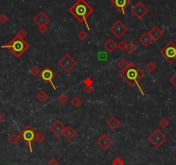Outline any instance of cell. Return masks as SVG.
Wrapping results in <instances>:
<instances>
[{"label":"cell","instance_id":"cell-13","mask_svg":"<svg viewBox=\"0 0 176 165\" xmlns=\"http://www.w3.org/2000/svg\"><path fill=\"white\" fill-rule=\"evenodd\" d=\"M65 125H64L60 120H55L53 124H51L49 127L50 131L56 137H60L61 135L63 134V131L65 130Z\"/></svg>","mask_w":176,"mask_h":165},{"label":"cell","instance_id":"cell-5","mask_svg":"<svg viewBox=\"0 0 176 165\" xmlns=\"http://www.w3.org/2000/svg\"><path fill=\"white\" fill-rule=\"evenodd\" d=\"M161 55L169 62L170 64L176 61V45L174 41H169V43L161 50Z\"/></svg>","mask_w":176,"mask_h":165},{"label":"cell","instance_id":"cell-42","mask_svg":"<svg viewBox=\"0 0 176 165\" xmlns=\"http://www.w3.org/2000/svg\"><path fill=\"white\" fill-rule=\"evenodd\" d=\"M175 107H176V105H175Z\"/></svg>","mask_w":176,"mask_h":165},{"label":"cell","instance_id":"cell-32","mask_svg":"<svg viewBox=\"0 0 176 165\" xmlns=\"http://www.w3.org/2000/svg\"><path fill=\"white\" fill-rule=\"evenodd\" d=\"M8 21H9V17H8V16L6 15V14H4V13L0 14V23H2V24H5Z\"/></svg>","mask_w":176,"mask_h":165},{"label":"cell","instance_id":"cell-2","mask_svg":"<svg viewBox=\"0 0 176 165\" xmlns=\"http://www.w3.org/2000/svg\"><path fill=\"white\" fill-rule=\"evenodd\" d=\"M119 75L130 87H134L135 86H136L138 87L139 91L141 92L142 94L144 95V93L142 90V87L139 85V82L144 77L145 73L135 62H130L129 67L124 71L120 72Z\"/></svg>","mask_w":176,"mask_h":165},{"label":"cell","instance_id":"cell-38","mask_svg":"<svg viewBox=\"0 0 176 165\" xmlns=\"http://www.w3.org/2000/svg\"><path fill=\"white\" fill-rule=\"evenodd\" d=\"M169 81H170V83H171L175 87H176V73H175L173 75L170 77Z\"/></svg>","mask_w":176,"mask_h":165},{"label":"cell","instance_id":"cell-6","mask_svg":"<svg viewBox=\"0 0 176 165\" xmlns=\"http://www.w3.org/2000/svg\"><path fill=\"white\" fill-rule=\"evenodd\" d=\"M148 141L156 148H160L168 139V137L160 129H155L149 136Z\"/></svg>","mask_w":176,"mask_h":165},{"label":"cell","instance_id":"cell-36","mask_svg":"<svg viewBox=\"0 0 176 165\" xmlns=\"http://www.w3.org/2000/svg\"><path fill=\"white\" fill-rule=\"evenodd\" d=\"M127 43L124 41H121L119 43H118V48H119L121 51H124L126 48Z\"/></svg>","mask_w":176,"mask_h":165},{"label":"cell","instance_id":"cell-20","mask_svg":"<svg viewBox=\"0 0 176 165\" xmlns=\"http://www.w3.org/2000/svg\"><path fill=\"white\" fill-rule=\"evenodd\" d=\"M136 45L135 44L133 41H130V42H128L126 45V48H125V51H126L128 54H130V55H132V54H134L135 51L136 50Z\"/></svg>","mask_w":176,"mask_h":165},{"label":"cell","instance_id":"cell-4","mask_svg":"<svg viewBox=\"0 0 176 165\" xmlns=\"http://www.w3.org/2000/svg\"><path fill=\"white\" fill-rule=\"evenodd\" d=\"M35 135H36V131H35V130L33 127H31V125H27L19 133L20 139L22 140L26 145H28V147L29 148V152L33 151V150H32V144L35 141Z\"/></svg>","mask_w":176,"mask_h":165},{"label":"cell","instance_id":"cell-35","mask_svg":"<svg viewBox=\"0 0 176 165\" xmlns=\"http://www.w3.org/2000/svg\"><path fill=\"white\" fill-rule=\"evenodd\" d=\"M38 31L42 34H46L49 31V28L47 25H42L38 27Z\"/></svg>","mask_w":176,"mask_h":165},{"label":"cell","instance_id":"cell-8","mask_svg":"<svg viewBox=\"0 0 176 165\" xmlns=\"http://www.w3.org/2000/svg\"><path fill=\"white\" fill-rule=\"evenodd\" d=\"M128 30H129L128 27L121 20L116 21L110 28V31L118 39L122 38L123 35H125L128 32Z\"/></svg>","mask_w":176,"mask_h":165},{"label":"cell","instance_id":"cell-27","mask_svg":"<svg viewBox=\"0 0 176 165\" xmlns=\"http://www.w3.org/2000/svg\"><path fill=\"white\" fill-rule=\"evenodd\" d=\"M145 69H147V71H148V73H153L156 69V65L153 62H150L146 65Z\"/></svg>","mask_w":176,"mask_h":165},{"label":"cell","instance_id":"cell-16","mask_svg":"<svg viewBox=\"0 0 176 165\" xmlns=\"http://www.w3.org/2000/svg\"><path fill=\"white\" fill-rule=\"evenodd\" d=\"M149 35H151L153 41H158L162 35H163V31L158 26H154L149 31H148Z\"/></svg>","mask_w":176,"mask_h":165},{"label":"cell","instance_id":"cell-26","mask_svg":"<svg viewBox=\"0 0 176 165\" xmlns=\"http://www.w3.org/2000/svg\"><path fill=\"white\" fill-rule=\"evenodd\" d=\"M57 99H58V102H59V103H61V105H65V104L68 101V97H67V94L62 93V94H61L60 96L58 97Z\"/></svg>","mask_w":176,"mask_h":165},{"label":"cell","instance_id":"cell-29","mask_svg":"<svg viewBox=\"0 0 176 165\" xmlns=\"http://www.w3.org/2000/svg\"><path fill=\"white\" fill-rule=\"evenodd\" d=\"M111 165H125V163H124V162L123 161V159L121 158L120 157H116Z\"/></svg>","mask_w":176,"mask_h":165},{"label":"cell","instance_id":"cell-11","mask_svg":"<svg viewBox=\"0 0 176 165\" xmlns=\"http://www.w3.org/2000/svg\"><path fill=\"white\" fill-rule=\"evenodd\" d=\"M111 4L119 12L125 14V11L130 5V0H111Z\"/></svg>","mask_w":176,"mask_h":165},{"label":"cell","instance_id":"cell-10","mask_svg":"<svg viewBox=\"0 0 176 165\" xmlns=\"http://www.w3.org/2000/svg\"><path fill=\"white\" fill-rule=\"evenodd\" d=\"M39 75H40V78L42 79L43 81H45V82L47 83H50L51 86L54 87V90H56L55 85L53 83V80L55 78L56 74L52 69H50L49 67H46L42 71H41V73H40Z\"/></svg>","mask_w":176,"mask_h":165},{"label":"cell","instance_id":"cell-30","mask_svg":"<svg viewBox=\"0 0 176 165\" xmlns=\"http://www.w3.org/2000/svg\"><path fill=\"white\" fill-rule=\"evenodd\" d=\"M87 36H88V33L86 31H85V30L79 31V34H78V38L79 40H81V41H85L87 38Z\"/></svg>","mask_w":176,"mask_h":165},{"label":"cell","instance_id":"cell-28","mask_svg":"<svg viewBox=\"0 0 176 165\" xmlns=\"http://www.w3.org/2000/svg\"><path fill=\"white\" fill-rule=\"evenodd\" d=\"M169 121L168 118H162V119L159 121V124H160V126L163 128V129H165V128H167L168 126L169 125Z\"/></svg>","mask_w":176,"mask_h":165},{"label":"cell","instance_id":"cell-3","mask_svg":"<svg viewBox=\"0 0 176 165\" xmlns=\"http://www.w3.org/2000/svg\"><path fill=\"white\" fill-rule=\"evenodd\" d=\"M1 48H7L9 51L13 54L16 58H20L29 48V44L24 39L16 35L7 44L1 46Z\"/></svg>","mask_w":176,"mask_h":165},{"label":"cell","instance_id":"cell-41","mask_svg":"<svg viewBox=\"0 0 176 165\" xmlns=\"http://www.w3.org/2000/svg\"><path fill=\"white\" fill-rule=\"evenodd\" d=\"M174 165H176V163H175V164H174Z\"/></svg>","mask_w":176,"mask_h":165},{"label":"cell","instance_id":"cell-34","mask_svg":"<svg viewBox=\"0 0 176 165\" xmlns=\"http://www.w3.org/2000/svg\"><path fill=\"white\" fill-rule=\"evenodd\" d=\"M17 35L19 36V37H21L22 39H24L27 35H28V32L24 29H21L18 32H17Z\"/></svg>","mask_w":176,"mask_h":165},{"label":"cell","instance_id":"cell-21","mask_svg":"<svg viewBox=\"0 0 176 165\" xmlns=\"http://www.w3.org/2000/svg\"><path fill=\"white\" fill-rule=\"evenodd\" d=\"M130 63V62H128L125 58H123V59H121L119 62H118V67L121 69V71H124L129 67Z\"/></svg>","mask_w":176,"mask_h":165},{"label":"cell","instance_id":"cell-37","mask_svg":"<svg viewBox=\"0 0 176 165\" xmlns=\"http://www.w3.org/2000/svg\"><path fill=\"white\" fill-rule=\"evenodd\" d=\"M83 83H84L85 86H91V85H93V81L90 77H87V78L85 79Z\"/></svg>","mask_w":176,"mask_h":165},{"label":"cell","instance_id":"cell-39","mask_svg":"<svg viewBox=\"0 0 176 165\" xmlns=\"http://www.w3.org/2000/svg\"><path fill=\"white\" fill-rule=\"evenodd\" d=\"M48 164L49 165H59V161L57 160L55 157H52L50 158V160L48 162Z\"/></svg>","mask_w":176,"mask_h":165},{"label":"cell","instance_id":"cell-23","mask_svg":"<svg viewBox=\"0 0 176 165\" xmlns=\"http://www.w3.org/2000/svg\"><path fill=\"white\" fill-rule=\"evenodd\" d=\"M9 141L12 144V145H16L19 140H20V137L19 134H16V133H12L9 136Z\"/></svg>","mask_w":176,"mask_h":165},{"label":"cell","instance_id":"cell-22","mask_svg":"<svg viewBox=\"0 0 176 165\" xmlns=\"http://www.w3.org/2000/svg\"><path fill=\"white\" fill-rule=\"evenodd\" d=\"M48 98H49V95H48L44 91H40V92L36 94V99H37L40 102H42V103H44V102L48 99Z\"/></svg>","mask_w":176,"mask_h":165},{"label":"cell","instance_id":"cell-14","mask_svg":"<svg viewBox=\"0 0 176 165\" xmlns=\"http://www.w3.org/2000/svg\"><path fill=\"white\" fill-rule=\"evenodd\" d=\"M112 139L110 138L107 134L102 135V136L97 140V145H99L101 149H103L104 151H106L111 145H112Z\"/></svg>","mask_w":176,"mask_h":165},{"label":"cell","instance_id":"cell-33","mask_svg":"<svg viewBox=\"0 0 176 165\" xmlns=\"http://www.w3.org/2000/svg\"><path fill=\"white\" fill-rule=\"evenodd\" d=\"M83 90H84L85 93L91 94L92 92H93V90H94V87H93V85H91V86H85L84 87H83Z\"/></svg>","mask_w":176,"mask_h":165},{"label":"cell","instance_id":"cell-25","mask_svg":"<svg viewBox=\"0 0 176 165\" xmlns=\"http://www.w3.org/2000/svg\"><path fill=\"white\" fill-rule=\"evenodd\" d=\"M71 104L73 105V106L74 107H79L81 105V99H79V97L75 96L73 97L71 100Z\"/></svg>","mask_w":176,"mask_h":165},{"label":"cell","instance_id":"cell-7","mask_svg":"<svg viewBox=\"0 0 176 165\" xmlns=\"http://www.w3.org/2000/svg\"><path fill=\"white\" fill-rule=\"evenodd\" d=\"M58 65L63 69L64 72L69 73L71 70L77 65V61L74 58H73L69 54H66L58 62Z\"/></svg>","mask_w":176,"mask_h":165},{"label":"cell","instance_id":"cell-9","mask_svg":"<svg viewBox=\"0 0 176 165\" xmlns=\"http://www.w3.org/2000/svg\"><path fill=\"white\" fill-rule=\"evenodd\" d=\"M130 12L133 14L134 17H136L137 19L141 20L146 16V14H148V9L143 3L139 1L130 9Z\"/></svg>","mask_w":176,"mask_h":165},{"label":"cell","instance_id":"cell-18","mask_svg":"<svg viewBox=\"0 0 176 165\" xmlns=\"http://www.w3.org/2000/svg\"><path fill=\"white\" fill-rule=\"evenodd\" d=\"M62 135H64V137L67 140H71L76 136V131L72 126H66Z\"/></svg>","mask_w":176,"mask_h":165},{"label":"cell","instance_id":"cell-40","mask_svg":"<svg viewBox=\"0 0 176 165\" xmlns=\"http://www.w3.org/2000/svg\"><path fill=\"white\" fill-rule=\"evenodd\" d=\"M4 115H3L2 113H0V123L4 120Z\"/></svg>","mask_w":176,"mask_h":165},{"label":"cell","instance_id":"cell-12","mask_svg":"<svg viewBox=\"0 0 176 165\" xmlns=\"http://www.w3.org/2000/svg\"><path fill=\"white\" fill-rule=\"evenodd\" d=\"M33 22L39 27V26H42V25H47L50 22V18L49 17H48L45 14V12L40 11L33 17Z\"/></svg>","mask_w":176,"mask_h":165},{"label":"cell","instance_id":"cell-1","mask_svg":"<svg viewBox=\"0 0 176 165\" xmlns=\"http://www.w3.org/2000/svg\"><path fill=\"white\" fill-rule=\"evenodd\" d=\"M68 12L76 18L79 23H85L88 31L90 30L87 18L94 12V9L85 0H77L72 6L69 7Z\"/></svg>","mask_w":176,"mask_h":165},{"label":"cell","instance_id":"cell-15","mask_svg":"<svg viewBox=\"0 0 176 165\" xmlns=\"http://www.w3.org/2000/svg\"><path fill=\"white\" fill-rule=\"evenodd\" d=\"M138 41H139V42L141 43L142 46L148 47L151 44V42L153 41V39H152L151 35L148 33V31H145L139 36Z\"/></svg>","mask_w":176,"mask_h":165},{"label":"cell","instance_id":"cell-17","mask_svg":"<svg viewBox=\"0 0 176 165\" xmlns=\"http://www.w3.org/2000/svg\"><path fill=\"white\" fill-rule=\"evenodd\" d=\"M103 47L108 53H113L116 50V48H118V43L113 39L110 38L104 43Z\"/></svg>","mask_w":176,"mask_h":165},{"label":"cell","instance_id":"cell-19","mask_svg":"<svg viewBox=\"0 0 176 165\" xmlns=\"http://www.w3.org/2000/svg\"><path fill=\"white\" fill-rule=\"evenodd\" d=\"M107 125L108 127H110L112 130H116L119 127L120 125V121L118 120V118L116 117H112L108 121H107Z\"/></svg>","mask_w":176,"mask_h":165},{"label":"cell","instance_id":"cell-31","mask_svg":"<svg viewBox=\"0 0 176 165\" xmlns=\"http://www.w3.org/2000/svg\"><path fill=\"white\" fill-rule=\"evenodd\" d=\"M41 71H40V69L37 67V66H33L31 69H30V74L33 76H37L40 75Z\"/></svg>","mask_w":176,"mask_h":165},{"label":"cell","instance_id":"cell-24","mask_svg":"<svg viewBox=\"0 0 176 165\" xmlns=\"http://www.w3.org/2000/svg\"><path fill=\"white\" fill-rule=\"evenodd\" d=\"M45 140V136L41 133V132H36V135H35V141L38 144H42Z\"/></svg>","mask_w":176,"mask_h":165}]
</instances>
